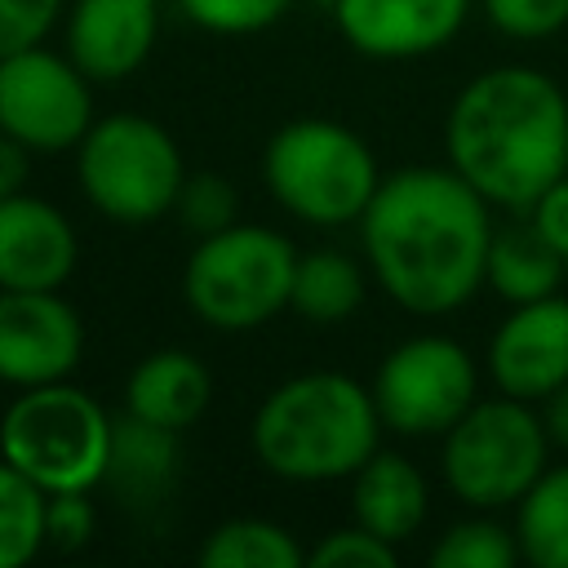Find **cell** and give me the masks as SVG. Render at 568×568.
<instances>
[{
  "label": "cell",
  "mask_w": 568,
  "mask_h": 568,
  "mask_svg": "<svg viewBox=\"0 0 568 568\" xmlns=\"http://www.w3.org/2000/svg\"><path fill=\"white\" fill-rule=\"evenodd\" d=\"M493 390L541 404L568 382V297L550 293L537 302L510 306V315L493 328L484 355Z\"/></svg>",
  "instance_id": "12"
},
{
  "label": "cell",
  "mask_w": 568,
  "mask_h": 568,
  "mask_svg": "<svg viewBox=\"0 0 568 568\" xmlns=\"http://www.w3.org/2000/svg\"><path fill=\"white\" fill-rule=\"evenodd\" d=\"M297 244L266 222H231L195 240L182 266L191 315L217 333H253L288 311Z\"/></svg>",
  "instance_id": "5"
},
{
  "label": "cell",
  "mask_w": 568,
  "mask_h": 568,
  "mask_svg": "<svg viewBox=\"0 0 568 568\" xmlns=\"http://www.w3.org/2000/svg\"><path fill=\"white\" fill-rule=\"evenodd\" d=\"M399 559V546L382 541L377 532H368L364 524H346V528H333L324 532L311 550H306V564L311 568H395Z\"/></svg>",
  "instance_id": "27"
},
{
  "label": "cell",
  "mask_w": 568,
  "mask_h": 568,
  "mask_svg": "<svg viewBox=\"0 0 568 568\" xmlns=\"http://www.w3.org/2000/svg\"><path fill=\"white\" fill-rule=\"evenodd\" d=\"M293 0H178L182 18L213 36H253L275 27Z\"/></svg>",
  "instance_id": "26"
},
{
  "label": "cell",
  "mask_w": 568,
  "mask_h": 568,
  "mask_svg": "<svg viewBox=\"0 0 568 568\" xmlns=\"http://www.w3.org/2000/svg\"><path fill=\"white\" fill-rule=\"evenodd\" d=\"M311 4H320V9H333V4H337V0H311Z\"/></svg>",
  "instance_id": "34"
},
{
  "label": "cell",
  "mask_w": 568,
  "mask_h": 568,
  "mask_svg": "<svg viewBox=\"0 0 568 568\" xmlns=\"http://www.w3.org/2000/svg\"><path fill=\"white\" fill-rule=\"evenodd\" d=\"M430 510L426 475L390 448H377L355 475H351V519L377 532L390 546H404L417 537Z\"/></svg>",
  "instance_id": "17"
},
{
  "label": "cell",
  "mask_w": 568,
  "mask_h": 568,
  "mask_svg": "<svg viewBox=\"0 0 568 568\" xmlns=\"http://www.w3.org/2000/svg\"><path fill=\"white\" fill-rule=\"evenodd\" d=\"M564 257L537 235V226L528 217H515L506 226H493V240H488V266H484V284L519 306V302H537V297H550L559 293V280H564Z\"/></svg>",
  "instance_id": "19"
},
{
  "label": "cell",
  "mask_w": 568,
  "mask_h": 568,
  "mask_svg": "<svg viewBox=\"0 0 568 568\" xmlns=\"http://www.w3.org/2000/svg\"><path fill=\"white\" fill-rule=\"evenodd\" d=\"M524 217L537 226V235L564 257V266H568V173L559 178V182H550L528 209H524Z\"/></svg>",
  "instance_id": "31"
},
{
  "label": "cell",
  "mask_w": 568,
  "mask_h": 568,
  "mask_svg": "<svg viewBox=\"0 0 568 568\" xmlns=\"http://www.w3.org/2000/svg\"><path fill=\"white\" fill-rule=\"evenodd\" d=\"M195 559L204 568H297L306 564V550L284 524L262 515H235L200 541Z\"/></svg>",
  "instance_id": "22"
},
{
  "label": "cell",
  "mask_w": 568,
  "mask_h": 568,
  "mask_svg": "<svg viewBox=\"0 0 568 568\" xmlns=\"http://www.w3.org/2000/svg\"><path fill=\"white\" fill-rule=\"evenodd\" d=\"M328 13L355 53L404 62L453 44L470 18V0H337Z\"/></svg>",
  "instance_id": "13"
},
{
  "label": "cell",
  "mask_w": 568,
  "mask_h": 568,
  "mask_svg": "<svg viewBox=\"0 0 568 568\" xmlns=\"http://www.w3.org/2000/svg\"><path fill=\"white\" fill-rule=\"evenodd\" d=\"M93 120V80L67 49L58 53L40 40L0 58V129L31 155L75 151Z\"/></svg>",
  "instance_id": "10"
},
{
  "label": "cell",
  "mask_w": 568,
  "mask_h": 568,
  "mask_svg": "<svg viewBox=\"0 0 568 568\" xmlns=\"http://www.w3.org/2000/svg\"><path fill=\"white\" fill-rule=\"evenodd\" d=\"M84 355V320L62 288H0V386L67 382Z\"/></svg>",
  "instance_id": "11"
},
{
  "label": "cell",
  "mask_w": 568,
  "mask_h": 568,
  "mask_svg": "<svg viewBox=\"0 0 568 568\" xmlns=\"http://www.w3.org/2000/svg\"><path fill=\"white\" fill-rule=\"evenodd\" d=\"M98 528V506L89 493H49L44 497V550H80Z\"/></svg>",
  "instance_id": "29"
},
{
  "label": "cell",
  "mask_w": 568,
  "mask_h": 568,
  "mask_svg": "<svg viewBox=\"0 0 568 568\" xmlns=\"http://www.w3.org/2000/svg\"><path fill=\"white\" fill-rule=\"evenodd\" d=\"M44 488L0 457V568H22L44 550Z\"/></svg>",
  "instance_id": "23"
},
{
  "label": "cell",
  "mask_w": 568,
  "mask_h": 568,
  "mask_svg": "<svg viewBox=\"0 0 568 568\" xmlns=\"http://www.w3.org/2000/svg\"><path fill=\"white\" fill-rule=\"evenodd\" d=\"M115 417L80 386H27L0 408V457L44 493L102 488Z\"/></svg>",
  "instance_id": "6"
},
{
  "label": "cell",
  "mask_w": 568,
  "mask_h": 568,
  "mask_svg": "<svg viewBox=\"0 0 568 568\" xmlns=\"http://www.w3.org/2000/svg\"><path fill=\"white\" fill-rule=\"evenodd\" d=\"M160 40V0H67L62 49L93 80H129Z\"/></svg>",
  "instance_id": "14"
},
{
  "label": "cell",
  "mask_w": 568,
  "mask_h": 568,
  "mask_svg": "<svg viewBox=\"0 0 568 568\" xmlns=\"http://www.w3.org/2000/svg\"><path fill=\"white\" fill-rule=\"evenodd\" d=\"M426 559L430 568H510L519 559V546L515 532L493 519V510H475L470 519L444 528Z\"/></svg>",
  "instance_id": "24"
},
{
  "label": "cell",
  "mask_w": 568,
  "mask_h": 568,
  "mask_svg": "<svg viewBox=\"0 0 568 568\" xmlns=\"http://www.w3.org/2000/svg\"><path fill=\"white\" fill-rule=\"evenodd\" d=\"M382 430L386 426L364 382L337 368H311L266 390L248 422V444L275 479L337 484L382 448Z\"/></svg>",
  "instance_id": "3"
},
{
  "label": "cell",
  "mask_w": 568,
  "mask_h": 568,
  "mask_svg": "<svg viewBox=\"0 0 568 568\" xmlns=\"http://www.w3.org/2000/svg\"><path fill=\"white\" fill-rule=\"evenodd\" d=\"M355 226L373 284L408 315H453L484 288L493 204L448 164L382 173Z\"/></svg>",
  "instance_id": "1"
},
{
  "label": "cell",
  "mask_w": 568,
  "mask_h": 568,
  "mask_svg": "<svg viewBox=\"0 0 568 568\" xmlns=\"http://www.w3.org/2000/svg\"><path fill=\"white\" fill-rule=\"evenodd\" d=\"M178 435L182 430H169V426H155L146 417L120 413L115 430H111V457H106L102 488L133 515L160 510L173 497L178 466H182L178 462L182 457Z\"/></svg>",
  "instance_id": "16"
},
{
  "label": "cell",
  "mask_w": 568,
  "mask_h": 568,
  "mask_svg": "<svg viewBox=\"0 0 568 568\" xmlns=\"http://www.w3.org/2000/svg\"><path fill=\"white\" fill-rule=\"evenodd\" d=\"M368 390L390 435L444 439V430L479 399V364L448 333H413L382 355Z\"/></svg>",
  "instance_id": "9"
},
{
  "label": "cell",
  "mask_w": 568,
  "mask_h": 568,
  "mask_svg": "<svg viewBox=\"0 0 568 568\" xmlns=\"http://www.w3.org/2000/svg\"><path fill=\"white\" fill-rule=\"evenodd\" d=\"M444 155L493 209L524 213L568 173V98L537 67H488L444 115Z\"/></svg>",
  "instance_id": "2"
},
{
  "label": "cell",
  "mask_w": 568,
  "mask_h": 568,
  "mask_svg": "<svg viewBox=\"0 0 568 568\" xmlns=\"http://www.w3.org/2000/svg\"><path fill=\"white\" fill-rule=\"evenodd\" d=\"M209 399H213V377L182 346H160L142 355L124 382V413L169 430H186L209 408Z\"/></svg>",
  "instance_id": "18"
},
{
  "label": "cell",
  "mask_w": 568,
  "mask_h": 568,
  "mask_svg": "<svg viewBox=\"0 0 568 568\" xmlns=\"http://www.w3.org/2000/svg\"><path fill=\"white\" fill-rule=\"evenodd\" d=\"M62 13H67V0H0V58L27 44H40Z\"/></svg>",
  "instance_id": "30"
},
{
  "label": "cell",
  "mask_w": 568,
  "mask_h": 568,
  "mask_svg": "<svg viewBox=\"0 0 568 568\" xmlns=\"http://www.w3.org/2000/svg\"><path fill=\"white\" fill-rule=\"evenodd\" d=\"M515 546L532 568H568V462L546 466L515 501Z\"/></svg>",
  "instance_id": "21"
},
{
  "label": "cell",
  "mask_w": 568,
  "mask_h": 568,
  "mask_svg": "<svg viewBox=\"0 0 568 568\" xmlns=\"http://www.w3.org/2000/svg\"><path fill=\"white\" fill-rule=\"evenodd\" d=\"M550 435L532 404L510 395H479L448 430L439 470L466 510H506L550 466Z\"/></svg>",
  "instance_id": "8"
},
{
  "label": "cell",
  "mask_w": 568,
  "mask_h": 568,
  "mask_svg": "<svg viewBox=\"0 0 568 568\" xmlns=\"http://www.w3.org/2000/svg\"><path fill=\"white\" fill-rule=\"evenodd\" d=\"M484 18L510 40H546L568 27V0H479Z\"/></svg>",
  "instance_id": "28"
},
{
  "label": "cell",
  "mask_w": 568,
  "mask_h": 568,
  "mask_svg": "<svg viewBox=\"0 0 568 568\" xmlns=\"http://www.w3.org/2000/svg\"><path fill=\"white\" fill-rule=\"evenodd\" d=\"M80 262L71 217L31 191L0 200V288H62Z\"/></svg>",
  "instance_id": "15"
},
{
  "label": "cell",
  "mask_w": 568,
  "mask_h": 568,
  "mask_svg": "<svg viewBox=\"0 0 568 568\" xmlns=\"http://www.w3.org/2000/svg\"><path fill=\"white\" fill-rule=\"evenodd\" d=\"M541 422H546V435L559 453H568V382L541 399Z\"/></svg>",
  "instance_id": "33"
},
{
  "label": "cell",
  "mask_w": 568,
  "mask_h": 568,
  "mask_svg": "<svg viewBox=\"0 0 568 568\" xmlns=\"http://www.w3.org/2000/svg\"><path fill=\"white\" fill-rule=\"evenodd\" d=\"M27 178H31V151L0 129V200L27 191Z\"/></svg>",
  "instance_id": "32"
},
{
  "label": "cell",
  "mask_w": 568,
  "mask_h": 568,
  "mask_svg": "<svg viewBox=\"0 0 568 568\" xmlns=\"http://www.w3.org/2000/svg\"><path fill=\"white\" fill-rule=\"evenodd\" d=\"M368 297V266H359L342 248H311L297 253L288 311L311 324H346Z\"/></svg>",
  "instance_id": "20"
},
{
  "label": "cell",
  "mask_w": 568,
  "mask_h": 568,
  "mask_svg": "<svg viewBox=\"0 0 568 568\" xmlns=\"http://www.w3.org/2000/svg\"><path fill=\"white\" fill-rule=\"evenodd\" d=\"M262 182L271 200L302 226H355L382 182L373 146L324 115L288 120L262 151Z\"/></svg>",
  "instance_id": "4"
},
{
  "label": "cell",
  "mask_w": 568,
  "mask_h": 568,
  "mask_svg": "<svg viewBox=\"0 0 568 568\" xmlns=\"http://www.w3.org/2000/svg\"><path fill=\"white\" fill-rule=\"evenodd\" d=\"M173 217L186 235L204 240V235L226 231L231 222H240V191L213 169L186 173L182 186H178V200H173Z\"/></svg>",
  "instance_id": "25"
},
{
  "label": "cell",
  "mask_w": 568,
  "mask_h": 568,
  "mask_svg": "<svg viewBox=\"0 0 568 568\" xmlns=\"http://www.w3.org/2000/svg\"><path fill=\"white\" fill-rule=\"evenodd\" d=\"M186 160L178 138L138 111L98 115L75 146V182L93 213L115 226H151L173 213Z\"/></svg>",
  "instance_id": "7"
}]
</instances>
